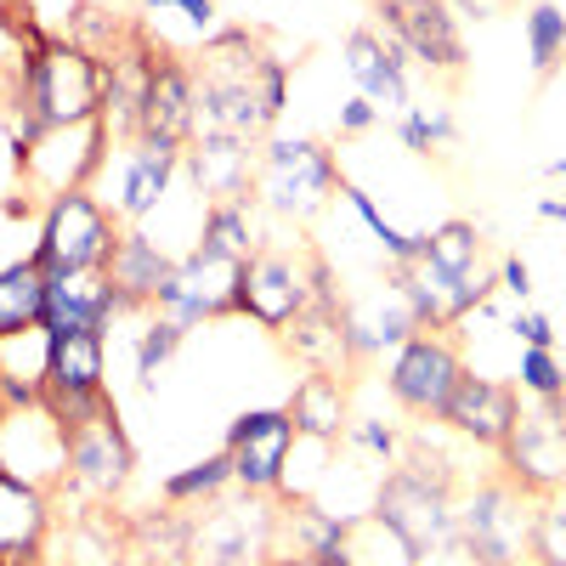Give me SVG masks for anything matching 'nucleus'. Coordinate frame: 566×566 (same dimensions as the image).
Segmentation results:
<instances>
[{"mask_svg": "<svg viewBox=\"0 0 566 566\" xmlns=\"http://www.w3.org/2000/svg\"><path fill=\"white\" fill-rule=\"evenodd\" d=\"M277 566H346V560H317V555H277Z\"/></svg>", "mask_w": 566, "mask_h": 566, "instance_id": "nucleus-45", "label": "nucleus"}, {"mask_svg": "<svg viewBox=\"0 0 566 566\" xmlns=\"http://www.w3.org/2000/svg\"><path fill=\"white\" fill-rule=\"evenodd\" d=\"M538 221H555V227H566V199L544 193V199H538Z\"/></svg>", "mask_w": 566, "mask_h": 566, "instance_id": "nucleus-44", "label": "nucleus"}, {"mask_svg": "<svg viewBox=\"0 0 566 566\" xmlns=\"http://www.w3.org/2000/svg\"><path fill=\"white\" fill-rule=\"evenodd\" d=\"M346 566H419L413 544L380 522V515H352V527H346Z\"/></svg>", "mask_w": 566, "mask_h": 566, "instance_id": "nucleus-29", "label": "nucleus"}, {"mask_svg": "<svg viewBox=\"0 0 566 566\" xmlns=\"http://www.w3.org/2000/svg\"><path fill=\"white\" fill-rule=\"evenodd\" d=\"M277 560V510L266 493L239 499H210L187 510V538H181V566H266Z\"/></svg>", "mask_w": 566, "mask_h": 566, "instance_id": "nucleus-3", "label": "nucleus"}, {"mask_svg": "<svg viewBox=\"0 0 566 566\" xmlns=\"http://www.w3.org/2000/svg\"><path fill=\"white\" fill-rule=\"evenodd\" d=\"M346 527L352 515L323 510L312 499H295L277 510V555H317V560H346Z\"/></svg>", "mask_w": 566, "mask_h": 566, "instance_id": "nucleus-25", "label": "nucleus"}, {"mask_svg": "<svg viewBox=\"0 0 566 566\" xmlns=\"http://www.w3.org/2000/svg\"><path fill=\"white\" fill-rule=\"evenodd\" d=\"M255 170H261V142H239V136H193L181 154V176L193 181V193L205 205L250 199Z\"/></svg>", "mask_w": 566, "mask_h": 566, "instance_id": "nucleus-21", "label": "nucleus"}, {"mask_svg": "<svg viewBox=\"0 0 566 566\" xmlns=\"http://www.w3.org/2000/svg\"><path fill=\"white\" fill-rule=\"evenodd\" d=\"M374 119H380V108H374L363 91H357V97L340 108V136H363V130H374Z\"/></svg>", "mask_w": 566, "mask_h": 566, "instance_id": "nucleus-43", "label": "nucleus"}, {"mask_svg": "<svg viewBox=\"0 0 566 566\" xmlns=\"http://www.w3.org/2000/svg\"><path fill=\"white\" fill-rule=\"evenodd\" d=\"M515 386L527 397H566V363L549 346H522V368H515Z\"/></svg>", "mask_w": 566, "mask_h": 566, "instance_id": "nucleus-36", "label": "nucleus"}, {"mask_svg": "<svg viewBox=\"0 0 566 566\" xmlns=\"http://www.w3.org/2000/svg\"><path fill=\"white\" fill-rule=\"evenodd\" d=\"M397 136H402V148L431 154V148H442V142H453L459 130H453V114L448 108H408L402 125H397Z\"/></svg>", "mask_w": 566, "mask_h": 566, "instance_id": "nucleus-37", "label": "nucleus"}, {"mask_svg": "<svg viewBox=\"0 0 566 566\" xmlns=\"http://www.w3.org/2000/svg\"><path fill=\"white\" fill-rule=\"evenodd\" d=\"M306 306H312V255L261 244L244 261V301H239V312L255 317L261 328H272V335H283Z\"/></svg>", "mask_w": 566, "mask_h": 566, "instance_id": "nucleus-14", "label": "nucleus"}, {"mask_svg": "<svg viewBox=\"0 0 566 566\" xmlns=\"http://www.w3.org/2000/svg\"><path fill=\"white\" fill-rule=\"evenodd\" d=\"M108 125L103 119H85V125H52L40 130L34 142L18 148V176L34 187V193L52 205L63 193H85L91 176L108 165Z\"/></svg>", "mask_w": 566, "mask_h": 566, "instance_id": "nucleus-6", "label": "nucleus"}, {"mask_svg": "<svg viewBox=\"0 0 566 566\" xmlns=\"http://www.w3.org/2000/svg\"><path fill=\"white\" fill-rule=\"evenodd\" d=\"M244 301V261H216V255H199L187 250L170 272V283L159 290V317L181 323V328H199V323H216V317H232Z\"/></svg>", "mask_w": 566, "mask_h": 566, "instance_id": "nucleus-12", "label": "nucleus"}, {"mask_svg": "<svg viewBox=\"0 0 566 566\" xmlns=\"http://www.w3.org/2000/svg\"><path fill=\"white\" fill-rule=\"evenodd\" d=\"M549 176H555V181H566V159H549Z\"/></svg>", "mask_w": 566, "mask_h": 566, "instance_id": "nucleus-46", "label": "nucleus"}, {"mask_svg": "<svg viewBox=\"0 0 566 566\" xmlns=\"http://www.w3.org/2000/svg\"><path fill=\"white\" fill-rule=\"evenodd\" d=\"M346 69L357 80V91L374 103V108H413L408 103V52L380 34V29H352L346 34Z\"/></svg>", "mask_w": 566, "mask_h": 566, "instance_id": "nucleus-24", "label": "nucleus"}, {"mask_svg": "<svg viewBox=\"0 0 566 566\" xmlns=\"http://www.w3.org/2000/svg\"><path fill=\"white\" fill-rule=\"evenodd\" d=\"M515 419H522V386L510 380H488V374H459V386L442 408V424L453 437L476 442V448H504V437L515 431Z\"/></svg>", "mask_w": 566, "mask_h": 566, "instance_id": "nucleus-17", "label": "nucleus"}, {"mask_svg": "<svg viewBox=\"0 0 566 566\" xmlns=\"http://www.w3.org/2000/svg\"><path fill=\"white\" fill-rule=\"evenodd\" d=\"M193 114H199V85H193V63H181L176 52L154 45L148 52V74H142V136L159 142H193Z\"/></svg>", "mask_w": 566, "mask_h": 566, "instance_id": "nucleus-18", "label": "nucleus"}, {"mask_svg": "<svg viewBox=\"0 0 566 566\" xmlns=\"http://www.w3.org/2000/svg\"><path fill=\"white\" fill-rule=\"evenodd\" d=\"M12 74H18V85H12V97L0 103L7 119H12V148H23V142H34L40 130H52V125L103 119L108 63L97 52H85L80 40L45 34L40 45L18 52Z\"/></svg>", "mask_w": 566, "mask_h": 566, "instance_id": "nucleus-1", "label": "nucleus"}, {"mask_svg": "<svg viewBox=\"0 0 566 566\" xmlns=\"http://www.w3.org/2000/svg\"><path fill=\"white\" fill-rule=\"evenodd\" d=\"M181 340H187L181 323L148 312V323H142V335H136V386H142V391L159 386V374H165V363L181 352Z\"/></svg>", "mask_w": 566, "mask_h": 566, "instance_id": "nucleus-33", "label": "nucleus"}, {"mask_svg": "<svg viewBox=\"0 0 566 566\" xmlns=\"http://www.w3.org/2000/svg\"><path fill=\"white\" fill-rule=\"evenodd\" d=\"M431 272L442 277H476L482 272V232L476 221H442L424 232V255H419Z\"/></svg>", "mask_w": 566, "mask_h": 566, "instance_id": "nucleus-30", "label": "nucleus"}, {"mask_svg": "<svg viewBox=\"0 0 566 566\" xmlns=\"http://www.w3.org/2000/svg\"><path fill=\"white\" fill-rule=\"evenodd\" d=\"M340 165L335 154L312 136H272L261 142V170H255V199L272 210V216H317L340 187Z\"/></svg>", "mask_w": 566, "mask_h": 566, "instance_id": "nucleus-4", "label": "nucleus"}, {"mask_svg": "<svg viewBox=\"0 0 566 566\" xmlns=\"http://www.w3.org/2000/svg\"><path fill=\"white\" fill-rule=\"evenodd\" d=\"M69 431V470L63 482L85 499H114L125 482H130V464H136V448L125 437V424L114 408L91 413V419H74L63 424Z\"/></svg>", "mask_w": 566, "mask_h": 566, "instance_id": "nucleus-13", "label": "nucleus"}, {"mask_svg": "<svg viewBox=\"0 0 566 566\" xmlns=\"http://www.w3.org/2000/svg\"><path fill=\"white\" fill-rule=\"evenodd\" d=\"M352 442H357V448H368L380 464H397V459H402V437L391 431L386 419H357V424H352Z\"/></svg>", "mask_w": 566, "mask_h": 566, "instance_id": "nucleus-38", "label": "nucleus"}, {"mask_svg": "<svg viewBox=\"0 0 566 566\" xmlns=\"http://www.w3.org/2000/svg\"><path fill=\"white\" fill-rule=\"evenodd\" d=\"M103 346L108 335H52V374H45V408H52L63 424L91 419L114 408L108 386H103Z\"/></svg>", "mask_w": 566, "mask_h": 566, "instance_id": "nucleus-15", "label": "nucleus"}, {"mask_svg": "<svg viewBox=\"0 0 566 566\" xmlns=\"http://www.w3.org/2000/svg\"><path fill=\"white\" fill-rule=\"evenodd\" d=\"M527 52H533V74L549 80L566 57V12L555 7V0H538V7H527Z\"/></svg>", "mask_w": 566, "mask_h": 566, "instance_id": "nucleus-34", "label": "nucleus"}, {"mask_svg": "<svg viewBox=\"0 0 566 566\" xmlns=\"http://www.w3.org/2000/svg\"><path fill=\"white\" fill-rule=\"evenodd\" d=\"M499 476H510L522 493L549 499L566 493V397H533L515 419V431L499 448Z\"/></svg>", "mask_w": 566, "mask_h": 566, "instance_id": "nucleus-7", "label": "nucleus"}, {"mask_svg": "<svg viewBox=\"0 0 566 566\" xmlns=\"http://www.w3.org/2000/svg\"><path fill=\"white\" fill-rule=\"evenodd\" d=\"M114 244H119L114 216L91 193H63V199L45 205L34 261L45 272H103L108 255H114Z\"/></svg>", "mask_w": 566, "mask_h": 566, "instance_id": "nucleus-8", "label": "nucleus"}, {"mask_svg": "<svg viewBox=\"0 0 566 566\" xmlns=\"http://www.w3.org/2000/svg\"><path fill=\"white\" fill-rule=\"evenodd\" d=\"M266 566H277V560H266Z\"/></svg>", "mask_w": 566, "mask_h": 566, "instance_id": "nucleus-48", "label": "nucleus"}, {"mask_svg": "<svg viewBox=\"0 0 566 566\" xmlns=\"http://www.w3.org/2000/svg\"><path fill=\"white\" fill-rule=\"evenodd\" d=\"M459 374H464V357H459L453 335L448 328H431V335H413L397 346V357L386 368V391L413 419H442Z\"/></svg>", "mask_w": 566, "mask_h": 566, "instance_id": "nucleus-10", "label": "nucleus"}, {"mask_svg": "<svg viewBox=\"0 0 566 566\" xmlns=\"http://www.w3.org/2000/svg\"><path fill=\"white\" fill-rule=\"evenodd\" d=\"M181 142H159V136H136L125 142V154H119V193H114V210L142 227L165 199H170V187L181 176Z\"/></svg>", "mask_w": 566, "mask_h": 566, "instance_id": "nucleus-19", "label": "nucleus"}, {"mask_svg": "<svg viewBox=\"0 0 566 566\" xmlns=\"http://www.w3.org/2000/svg\"><path fill=\"white\" fill-rule=\"evenodd\" d=\"M227 488H232V453L221 448V453L187 464V470H170V476L159 482V499H165L170 510H199V504L221 499Z\"/></svg>", "mask_w": 566, "mask_h": 566, "instance_id": "nucleus-31", "label": "nucleus"}, {"mask_svg": "<svg viewBox=\"0 0 566 566\" xmlns=\"http://www.w3.org/2000/svg\"><path fill=\"white\" fill-rule=\"evenodd\" d=\"M170 272H176V255L159 250V239L148 227H119V244H114L103 277L114 283V295L125 301V312H154Z\"/></svg>", "mask_w": 566, "mask_h": 566, "instance_id": "nucleus-22", "label": "nucleus"}, {"mask_svg": "<svg viewBox=\"0 0 566 566\" xmlns=\"http://www.w3.org/2000/svg\"><path fill=\"white\" fill-rule=\"evenodd\" d=\"M142 12H170V18H181L187 29H199V34H210V23H216V0H142Z\"/></svg>", "mask_w": 566, "mask_h": 566, "instance_id": "nucleus-40", "label": "nucleus"}, {"mask_svg": "<svg viewBox=\"0 0 566 566\" xmlns=\"http://www.w3.org/2000/svg\"><path fill=\"white\" fill-rule=\"evenodd\" d=\"M193 239H199V244H193L199 255L250 261V255L261 250V239H255V193H250V199H216V205H205Z\"/></svg>", "mask_w": 566, "mask_h": 566, "instance_id": "nucleus-27", "label": "nucleus"}, {"mask_svg": "<svg viewBox=\"0 0 566 566\" xmlns=\"http://www.w3.org/2000/svg\"><path fill=\"white\" fill-rule=\"evenodd\" d=\"M45 328V266L34 255L0 266V340Z\"/></svg>", "mask_w": 566, "mask_h": 566, "instance_id": "nucleus-28", "label": "nucleus"}, {"mask_svg": "<svg viewBox=\"0 0 566 566\" xmlns=\"http://www.w3.org/2000/svg\"><path fill=\"white\" fill-rule=\"evenodd\" d=\"M125 312L103 272H45V335H108Z\"/></svg>", "mask_w": 566, "mask_h": 566, "instance_id": "nucleus-20", "label": "nucleus"}, {"mask_svg": "<svg viewBox=\"0 0 566 566\" xmlns=\"http://www.w3.org/2000/svg\"><path fill=\"white\" fill-rule=\"evenodd\" d=\"M499 290L515 295V301H527V295H533V266H527L522 255H504V261H499Z\"/></svg>", "mask_w": 566, "mask_h": 566, "instance_id": "nucleus-42", "label": "nucleus"}, {"mask_svg": "<svg viewBox=\"0 0 566 566\" xmlns=\"http://www.w3.org/2000/svg\"><path fill=\"white\" fill-rule=\"evenodd\" d=\"M232 453V488L244 493H283L290 488V453H295V419L290 408H250L227 424Z\"/></svg>", "mask_w": 566, "mask_h": 566, "instance_id": "nucleus-11", "label": "nucleus"}, {"mask_svg": "<svg viewBox=\"0 0 566 566\" xmlns=\"http://www.w3.org/2000/svg\"><path fill=\"white\" fill-rule=\"evenodd\" d=\"M533 510H538V499L522 493L510 476L482 482L459 510V549L470 555V566L533 560Z\"/></svg>", "mask_w": 566, "mask_h": 566, "instance_id": "nucleus-5", "label": "nucleus"}, {"mask_svg": "<svg viewBox=\"0 0 566 566\" xmlns=\"http://www.w3.org/2000/svg\"><path fill=\"white\" fill-rule=\"evenodd\" d=\"M266 45L250 29H210L199 57H193V85H199V114L193 136H239L261 142L272 130L261 108V69H266Z\"/></svg>", "mask_w": 566, "mask_h": 566, "instance_id": "nucleus-2", "label": "nucleus"}, {"mask_svg": "<svg viewBox=\"0 0 566 566\" xmlns=\"http://www.w3.org/2000/svg\"><path fill=\"white\" fill-rule=\"evenodd\" d=\"M125 566H165V560H148V555H142V560H125Z\"/></svg>", "mask_w": 566, "mask_h": 566, "instance_id": "nucleus-47", "label": "nucleus"}, {"mask_svg": "<svg viewBox=\"0 0 566 566\" xmlns=\"http://www.w3.org/2000/svg\"><path fill=\"white\" fill-rule=\"evenodd\" d=\"M45 527H52L45 488L12 476V470L0 464V566H40L45 560Z\"/></svg>", "mask_w": 566, "mask_h": 566, "instance_id": "nucleus-23", "label": "nucleus"}, {"mask_svg": "<svg viewBox=\"0 0 566 566\" xmlns=\"http://www.w3.org/2000/svg\"><path fill=\"white\" fill-rule=\"evenodd\" d=\"M380 23L408 57H419L431 74H464V34L448 0H380Z\"/></svg>", "mask_w": 566, "mask_h": 566, "instance_id": "nucleus-16", "label": "nucleus"}, {"mask_svg": "<svg viewBox=\"0 0 566 566\" xmlns=\"http://www.w3.org/2000/svg\"><path fill=\"white\" fill-rule=\"evenodd\" d=\"M374 515L391 522L413 555H442V549H459V510H453V493L437 488V482H419L413 470L391 464L386 482H380V499H374Z\"/></svg>", "mask_w": 566, "mask_h": 566, "instance_id": "nucleus-9", "label": "nucleus"}, {"mask_svg": "<svg viewBox=\"0 0 566 566\" xmlns=\"http://www.w3.org/2000/svg\"><path fill=\"white\" fill-rule=\"evenodd\" d=\"M283 408H290V419H295V437H306V442H340L346 437V386H340V374L306 368Z\"/></svg>", "mask_w": 566, "mask_h": 566, "instance_id": "nucleus-26", "label": "nucleus"}, {"mask_svg": "<svg viewBox=\"0 0 566 566\" xmlns=\"http://www.w3.org/2000/svg\"><path fill=\"white\" fill-rule=\"evenodd\" d=\"M533 560L538 566H566V493H549L533 510Z\"/></svg>", "mask_w": 566, "mask_h": 566, "instance_id": "nucleus-35", "label": "nucleus"}, {"mask_svg": "<svg viewBox=\"0 0 566 566\" xmlns=\"http://www.w3.org/2000/svg\"><path fill=\"white\" fill-rule=\"evenodd\" d=\"M261 108H266L272 125L283 119V108H290V63L283 57H266V69H261Z\"/></svg>", "mask_w": 566, "mask_h": 566, "instance_id": "nucleus-39", "label": "nucleus"}, {"mask_svg": "<svg viewBox=\"0 0 566 566\" xmlns=\"http://www.w3.org/2000/svg\"><path fill=\"white\" fill-rule=\"evenodd\" d=\"M510 335L522 340V346H549V352H555V323H549L544 312L515 306V312H510Z\"/></svg>", "mask_w": 566, "mask_h": 566, "instance_id": "nucleus-41", "label": "nucleus"}, {"mask_svg": "<svg viewBox=\"0 0 566 566\" xmlns=\"http://www.w3.org/2000/svg\"><path fill=\"white\" fill-rule=\"evenodd\" d=\"M340 199L363 216V227L374 232V239H380V250L391 255V266H408V261H419V255H424V232H402V227H391V221L380 216V205H374L357 181H340Z\"/></svg>", "mask_w": 566, "mask_h": 566, "instance_id": "nucleus-32", "label": "nucleus"}]
</instances>
